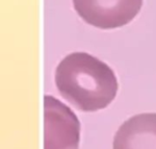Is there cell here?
<instances>
[{
  "label": "cell",
  "mask_w": 156,
  "mask_h": 149,
  "mask_svg": "<svg viewBox=\"0 0 156 149\" xmlns=\"http://www.w3.org/2000/svg\"><path fill=\"white\" fill-rule=\"evenodd\" d=\"M55 85L62 98L81 112H97L112 102L119 89L109 66L85 52H73L55 70Z\"/></svg>",
  "instance_id": "cell-1"
},
{
  "label": "cell",
  "mask_w": 156,
  "mask_h": 149,
  "mask_svg": "<svg viewBox=\"0 0 156 149\" xmlns=\"http://www.w3.org/2000/svg\"><path fill=\"white\" fill-rule=\"evenodd\" d=\"M44 113V149L79 148L80 123L71 108L46 95Z\"/></svg>",
  "instance_id": "cell-2"
},
{
  "label": "cell",
  "mask_w": 156,
  "mask_h": 149,
  "mask_svg": "<svg viewBox=\"0 0 156 149\" xmlns=\"http://www.w3.org/2000/svg\"><path fill=\"white\" fill-rule=\"evenodd\" d=\"M73 4L87 24L112 29L131 22L142 9L143 0H73Z\"/></svg>",
  "instance_id": "cell-3"
},
{
  "label": "cell",
  "mask_w": 156,
  "mask_h": 149,
  "mask_svg": "<svg viewBox=\"0 0 156 149\" xmlns=\"http://www.w3.org/2000/svg\"><path fill=\"white\" fill-rule=\"evenodd\" d=\"M112 149H156V113L135 115L117 130Z\"/></svg>",
  "instance_id": "cell-4"
}]
</instances>
